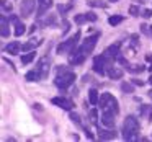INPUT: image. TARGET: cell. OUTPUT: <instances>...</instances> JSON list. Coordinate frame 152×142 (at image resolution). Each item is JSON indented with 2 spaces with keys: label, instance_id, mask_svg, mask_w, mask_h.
Segmentation results:
<instances>
[{
  "label": "cell",
  "instance_id": "obj_1",
  "mask_svg": "<svg viewBox=\"0 0 152 142\" xmlns=\"http://www.w3.org/2000/svg\"><path fill=\"white\" fill-rule=\"evenodd\" d=\"M75 82V74L72 70L66 69L64 66H59L56 69V79H54V85L59 90H67L72 83Z\"/></svg>",
  "mask_w": 152,
  "mask_h": 142
},
{
  "label": "cell",
  "instance_id": "obj_2",
  "mask_svg": "<svg viewBox=\"0 0 152 142\" xmlns=\"http://www.w3.org/2000/svg\"><path fill=\"white\" fill-rule=\"evenodd\" d=\"M121 134L124 141H136L139 134V121L134 118V116H128L123 122L121 127Z\"/></svg>",
  "mask_w": 152,
  "mask_h": 142
},
{
  "label": "cell",
  "instance_id": "obj_3",
  "mask_svg": "<svg viewBox=\"0 0 152 142\" xmlns=\"http://www.w3.org/2000/svg\"><path fill=\"white\" fill-rule=\"evenodd\" d=\"M113 67V57L106 56L105 52L102 56H96L93 59V70H95L98 75H105L108 74V70Z\"/></svg>",
  "mask_w": 152,
  "mask_h": 142
},
{
  "label": "cell",
  "instance_id": "obj_4",
  "mask_svg": "<svg viewBox=\"0 0 152 142\" xmlns=\"http://www.w3.org/2000/svg\"><path fill=\"white\" fill-rule=\"evenodd\" d=\"M98 106L103 109V111H113L115 114L119 113V105H118V100L111 95V93H103L100 96V101Z\"/></svg>",
  "mask_w": 152,
  "mask_h": 142
},
{
  "label": "cell",
  "instance_id": "obj_5",
  "mask_svg": "<svg viewBox=\"0 0 152 142\" xmlns=\"http://www.w3.org/2000/svg\"><path fill=\"white\" fill-rule=\"evenodd\" d=\"M80 39V31H77L72 38L66 41V43L59 44L57 46V54H67V52H72L74 49H77V41Z\"/></svg>",
  "mask_w": 152,
  "mask_h": 142
},
{
  "label": "cell",
  "instance_id": "obj_6",
  "mask_svg": "<svg viewBox=\"0 0 152 142\" xmlns=\"http://www.w3.org/2000/svg\"><path fill=\"white\" fill-rule=\"evenodd\" d=\"M98 38H100L98 33L93 34V36H88V38H87V39L79 46L80 51H82L83 54H87V56H88V54H92V51L95 49V46H96V41H98Z\"/></svg>",
  "mask_w": 152,
  "mask_h": 142
},
{
  "label": "cell",
  "instance_id": "obj_7",
  "mask_svg": "<svg viewBox=\"0 0 152 142\" xmlns=\"http://www.w3.org/2000/svg\"><path fill=\"white\" fill-rule=\"evenodd\" d=\"M51 103L59 106V108H62V109H67V111H72L74 106H75L72 100L66 98V96H54V98H51Z\"/></svg>",
  "mask_w": 152,
  "mask_h": 142
},
{
  "label": "cell",
  "instance_id": "obj_8",
  "mask_svg": "<svg viewBox=\"0 0 152 142\" xmlns=\"http://www.w3.org/2000/svg\"><path fill=\"white\" fill-rule=\"evenodd\" d=\"M85 57H87V54H83L82 51H80V47H77V49H74L72 54H70V64H74V66L83 64Z\"/></svg>",
  "mask_w": 152,
  "mask_h": 142
},
{
  "label": "cell",
  "instance_id": "obj_9",
  "mask_svg": "<svg viewBox=\"0 0 152 142\" xmlns=\"http://www.w3.org/2000/svg\"><path fill=\"white\" fill-rule=\"evenodd\" d=\"M115 113L113 111H103L102 114V124L105 126V127H113L115 126Z\"/></svg>",
  "mask_w": 152,
  "mask_h": 142
},
{
  "label": "cell",
  "instance_id": "obj_10",
  "mask_svg": "<svg viewBox=\"0 0 152 142\" xmlns=\"http://www.w3.org/2000/svg\"><path fill=\"white\" fill-rule=\"evenodd\" d=\"M38 72H39L41 79H46L48 77V74H49V60H48L46 57L38 62Z\"/></svg>",
  "mask_w": 152,
  "mask_h": 142
},
{
  "label": "cell",
  "instance_id": "obj_11",
  "mask_svg": "<svg viewBox=\"0 0 152 142\" xmlns=\"http://www.w3.org/2000/svg\"><path fill=\"white\" fill-rule=\"evenodd\" d=\"M33 7H34V2L33 0H23L20 5V12H21V17H28V15L33 12Z\"/></svg>",
  "mask_w": 152,
  "mask_h": 142
},
{
  "label": "cell",
  "instance_id": "obj_12",
  "mask_svg": "<svg viewBox=\"0 0 152 142\" xmlns=\"http://www.w3.org/2000/svg\"><path fill=\"white\" fill-rule=\"evenodd\" d=\"M119 46H121L119 43H115V44H111V46H108L105 49V54L110 57H113V59H116V57L119 56Z\"/></svg>",
  "mask_w": 152,
  "mask_h": 142
},
{
  "label": "cell",
  "instance_id": "obj_13",
  "mask_svg": "<svg viewBox=\"0 0 152 142\" xmlns=\"http://www.w3.org/2000/svg\"><path fill=\"white\" fill-rule=\"evenodd\" d=\"M23 49V47L20 46V43H18V41H13V43H10V44H7V46H5V52H8V54H18L20 52V51Z\"/></svg>",
  "mask_w": 152,
  "mask_h": 142
},
{
  "label": "cell",
  "instance_id": "obj_14",
  "mask_svg": "<svg viewBox=\"0 0 152 142\" xmlns=\"http://www.w3.org/2000/svg\"><path fill=\"white\" fill-rule=\"evenodd\" d=\"M53 5V0H44V2H39V8H38V18L44 17V13L48 12V8Z\"/></svg>",
  "mask_w": 152,
  "mask_h": 142
},
{
  "label": "cell",
  "instance_id": "obj_15",
  "mask_svg": "<svg viewBox=\"0 0 152 142\" xmlns=\"http://www.w3.org/2000/svg\"><path fill=\"white\" fill-rule=\"evenodd\" d=\"M123 74H124V72H123L121 69H118V67H115V66H113L111 69L108 70V74H106V75H108L110 79L116 80V79H121V77H123Z\"/></svg>",
  "mask_w": 152,
  "mask_h": 142
},
{
  "label": "cell",
  "instance_id": "obj_16",
  "mask_svg": "<svg viewBox=\"0 0 152 142\" xmlns=\"http://www.w3.org/2000/svg\"><path fill=\"white\" fill-rule=\"evenodd\" d=\"M100 139L102 141H110V139H115L116 137V132L115 131H105V129H100Z\"/></svg>",
  "mask_w": 152,
  "mask_h": 142
},
{
  "label": "cell",
  "instance_id": "obj_17",
  "mask_svg": "<svg viewBox=\"0 0 152 142\" xmlns=\"http://www.w3.org/2000/svg\"><path fill=\"white\" fill-rule=\"evenodd\" d=\"M88 101L92 103V106H96V105H98L100 96H98V92H96L95 88H92V90L88 92Z\"/></svg>",
  "mask_w": 152,
  "mask_h": 142
},
{
  "label": "cell",
  "instance_id": "obj_18",
  "mask_svg": "<svg viewBox=\"0 0 152 142\" xmlns=\"http://www.w3.org/2000/svg\"><path fill=\"white\" fill-rule=\"evenodd\" d=\"M41 75L38 70H30V72H26V75H25V80H28V82H36V80H39Z\"/></svg>",
  "mask_w": 152,
  "mask_h": 142
},
{
  "label": "cell",
  "instance_id": "obj_19",
  "mask_svg": "<svg viewBox=\"0 0 152 142\" xmlns=\"http://www.w3.org/2000/svg\"><path fill=\"white\" fill-rule=\"evenodd\" d=\"M10 30H8V20L7 17H2V38H8Z\"/></svg>",
  "mask_w": 152,
  "mask_h": 142
},
{
  "label": "cell",
  "instance_id": "obj_20",
  "mask_svg": "<svg viewBox=\"0 0 152 142\" xmlns=\"http://www.w3.org/2000/svg\"><path fill=\"white\" fill-rule=\"evenodd\" d=\"M34 56H36V52H34V51H28L26 54H23V56H21V64H30L31 60L34 59Z\"/></svg>",
  "mask_w": 152,
  "mask_h": 142
},
{
  "label": "cell",
  "instance_id": "obj_21",
  "mask_svg": "<svg viewBox=\"0 0 152 142\" xmlns=\"http://www.w3.org/2000/svg\"><path fill=\"white\" fill-rule=\"evenodd\" d=\"M25 31H26V30H25V25L21 23L20 20L15 21V36H21V34H23Z\"/></svg>",
  "mask_w": 152,
  "mask_h": 142
},
{
  "label": "cell",
  "instance_id": "obj_22",
  "mask_svg": "<svg viewBox=\"0 0 152 142\" xmlns=\"http://www.w3.org/2000/svg\"><path fill=\"white\" fill-rule=\"evenodd\" d=\"M39 43H41V41H38V39H31L30 43H26V44L23 46V51H25V52H28V51H33L36 46H39Z\"/></svg>",
  "mask_w": 152,
  "mask_h": 142
},
{
  "label": "cell",
  "instance_id": "obj_23",
  "mask_svg": "<svg viewBox=\"0 0 152 142\" xmlns=\"http://www.w3.org/2000/svg\"><path fill=\"white\" fill-rule=\"evenodd\" d=\"M121 92L123 93H132L134 92V85L129 83V82H123L121 83Z\"/></svg>",
  "mask_w": 152,
  "mask_h": 142
},
{
  "label": "cell",
  "instance_id": "obj_24",
  "mask_svg": "<svg viewBox=\"0 0 152 142\" xmlns=\"http://www.w3.org/2000/svg\"><path fill=\"white\" fill-rule=\"evenodd\" d=\"M123 21V17H119V15H113V17L108 18V23L111 25V26H116V25H119Z\"/></svg>",
  "mask_w": 152,
  "mask_h": 142
},
{
  "label": "cell",
  "instance_id": "obj_25",
  "mask_svg": "<svg viewBox=\"0 0 152 142\" xmlns=\"http://www.w3.org/2000/svg\"><path fill=\"white\" fill-rule=\"evenodd\" d=\"M74 21H75L77 25H83L85 21H88V20H87V15L82 13V15H75V17H74Z\"/></svg>",
  "mask_w": 152,
  "mask_h": 142
},
{
  "label": "cell",
  "instance_id": "obj_26",
  "mask_svg": "<svg viewBox=\"0 0 152 142\" xmlns=\"http://www.w3.org/2000/svg\"><path fill=\"white\" fill-rule=\"evenodd\" d=\"M129 13H131L132 17H139V7L137 5H131V7H129Z\"/></svg>",
  "mask_w": 152,
  "mask_h": 142
},
{
  "label": "cell",
  "instance_id": "obj_27",
  "mask_svg": "<svg viewBox=\"0 0 152 142\" xmlns=\"http://www.w3.org/2000/svg\"><path fill=\"white\" fill-rule=\"evenodd\" d=\"M70 8H72V5H57V10H59L61 13H64V12H69Z\"/></svg>",
  "mask_w": 152,
  "mask_h": 142
},
{
  "label": "cell",
  "instance_id": "obj_28",
  "mask_svg": "<svg viewBox=\"0 0 152 142\" xmlns=\"http://www.w3.org/2000/svg\"><path fill=\"white\" fill-rule=\"evenodd\" d=\"M56 23V17H49L46 21H43V25H54Z\"/></svg>",
  "mask_w": 152,
  "mask_h": 142
},
{
  "label": "cell",
  "instance_id": "obj_29",
  "mask_svg": "<svg viewBox=\"0 0 152 142\" xmlns=\"http://www.w3.org/2000/svg\"><path fill=\"white\" fill-rule=\"evenodd\" d=\"M88 5H90V7H102V8H105V4H100V2H92V0L88 2Z\"/></svg>",
  "mask_w": 152,
  "mask_h": 142
},
{
  "label": "cell",
  "instance_id": "obj_30",
  "mask_svg": "<svg viewBox=\"0 0 152 142\" xmlns=\"http://www.w3.org/2000/svg\"><path fill=\"white\" fill-rule=\"evenodd\" d=\"M85 15H87V20L88 21H96V15L93 13V12L92 13H85Z\"/></svg>",
  "mask_w": 152,
  "mask_h": 142
},
{
  "label": "cell",
  "instance_id": "obj_31",
  "mask_svg": "<svg viewBox=\"0 0 152 142\" xmlns=\"http://www.w3.org/2000/svg\"><path fill=\"white\" fill-rule=\"evenodd\" d=\"M70 119H72L74 122H79V124H80V118L75 114V113H70Z\"/></svg>",
  "mask_w": 152,
  "mask_h": 142
},
{
  "label": "cell",
  "instance_id": "obj_32",
  "mask_svg": "<svg viewBox=\"0 0 152 142\" xmlns=\"http://www.w3.org/2000/svg\"><path fill=\"white\" fill-rule=\"evenodd\" d=\"M139 28H141V33H144V34H147V33H149V26H147V25H144V23H142Z\"/></svg>",
  "mask_w": 152,
  "mask_h": 142
},
{
  "label": "cell",
  "instance_id": "obj_33",
  "mask_svg": "<svg viewBox=\"0 0 152 142\" xmlns=\"http://www.w3.org/2000/svg\"><path fill=\"white\" fill-rule=\"evenodd\" d=\"M142 17H144V18H151V17H152V10H149V8H147V10H144Z\"/></svg>",
  "mask_w": 152,
  "mask_h": 142
},
{
  "label": "cell",
  "instance_id": "obj_34",
  "mask_svg": "<svg viewBox=\"0 0 152 142\" xmlns=\"http://www.w3.org/2000/svg\"><path fill=\"white\" fill-rule=\"evenodd\" d=\"M147 109H149V106L142 105V108H141V114H145V113H147Z\"/></svg>",
  "mask_w": 152,
  "mask_h": 142
},
{
  "label": "cell",
  "instance_id": "obj_35",
  "mask_svg": "<svg viewBox=\"0 0 152 142\" xmlns=\"http://www.w3.org/2000/svg\"><path fill=\"white\" fill-rule=\"evenodd\" d=\"M132 43H134V46H137V43H139V41H137V34H132Z\"/></svg>",
  "mask_w": 152,
  "mask_h": 142
},
{
  "label": "cell",
  "instance_id": "obj_36",
  "mask_svg": "<svg viewBox=\"0 0 152 142\" xmlns=\"http://www.w3.org/2000/svg\"><path fill=\"white\" fill-rule=\"evenodd\" d=\"M132 83H134V85H144V82H141V80H137V79L132 80Z\"/></svg>",
  "mask_w": 152,
  "mask_h": 142
},
{
  "label": "cell",
  "instance_id": "obj_37",
  "mask_svg": "<svg viewBox=\"0 0 152 142\" xmlns=\"http://www.w3.org/2000/svg\"><path fill=\"white\" fill-rule=\"evenodd\" d=\"M149 121H152V113H151V114H149Z\"/></svg>",
  "mask_w": 152,
  "mask_h": 142
},
{
  "label": "cell",
  "instance_id": "obj_38",
  "mask_svg": "<svg viewBox=\"0 0 152 142\" xmlns=\"http://www.w3.org/2000/svg\"><path fill=\"white\" fill-rule=\"evenodd\" d=\"M149 96H151V98H152V90H151V92H149Z\"/></svg>",
  "mask_w": 152,
  "mask_h": 142
},
{
  "label": "cell",
  "instance_id": "obj_39",
  "mask_svg": "<svg viewBox=\"0 0 152 142\" xmlns=\"http://www.w3.org/2000/svg\"><path fill=\"white\" fill-rule=\"evenodd\" d=\"M149 82H151V85H152V75H151V79H149Z\"/></svg>",
  "mask_w": 152,
  "mask_h": 142
},
{
  "label": "cell",
  "instance_id": "obj_40",
  "mask_svg": "<svg viewBox=\"0 0 152 142\" xmlns=\"http://www.w3.org/2000/svg\"><path fill=\"white\" fill-rule=\"evenodd\" d=\"M149 70H151V72H152V66H151V67H149Z\"/></svg>",
  "mask_w": 152,
  "mask_h": 142
},
{
  "label": "cell",
  "instance_id": "obj_41",
  "mask_svg": "<svg viewBox=\"0 0 152 142\" xmlns=\"http://www.w3.org/2000/svg\"><path fill=\"white\" fill-rule=\"evenodd\" d=\"M110 2H118V0H110Z\"/></svg>",
  "mask_w": 152,
  "mask_h": 142
},
{
  "label": "cell",
  "instance_id": "obj_42",
  "mask_svg": "<svg viewBox=\"0 0 152 142\" xmlns=\"http://www.w3.org/2000/svg\"><path fill=\"white\" fill-rule=\"evenodd\" d=\"M39 2H44V0H39Z\"/></svg>",
  "mask_w": 152,
  "mask_h": 142
}]
</instances>
